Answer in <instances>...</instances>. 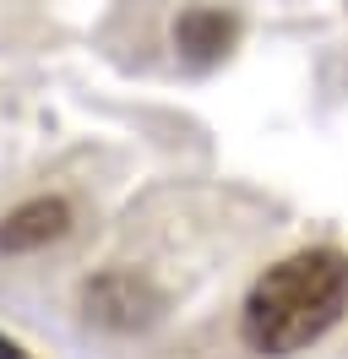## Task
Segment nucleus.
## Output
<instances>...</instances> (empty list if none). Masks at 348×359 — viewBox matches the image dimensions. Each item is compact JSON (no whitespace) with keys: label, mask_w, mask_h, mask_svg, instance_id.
<instances>
[{"label":"nucleus","mask_w":348,"mask_h":359,"mask_svg":"<svg viewBox=\"0 0 348 359\" xmlns=\"http://www.w3.org/2000/svg\"><path fill=\"white\" fill-rule=\"evenodd\" d=\"M348 316V256L332 245L294 250L261 272L245 305H239V337L250 354L283 359L310 348Z\"/></svg>","instance_id":"f257e3e1"},{"label":"nucleus","mask_w":348,"mask_h":359,"mask_svg":"<svg viewBox=\"0 0 348 359\" xmlns=\"http://www.w3.org/2000/svg\"><path fill=\"white\" fill-rule=\"evenodd\" d=\"M65 234H71V207H65L60 196L22 202L17 212L0 218V250H11V256L44 250V245H55V240H65Z\"/></svg>","instance_id":"f03ea898"},{"label":"nucleus","mask_w":348,"mask_h":359,"mask_svg":"<svg viewBox=\"0 0 348 359\" xmlns=\"http://www.w3.org/2000/svg\"><path fill=\"white\" fill-rule=\"evenodd\" d=\"M239 39V22L229 11H218V6H191V11H180V22H174V44L180 55L191 60V66H213L223 60Z\"/></svg>","instance_id":"7ed1b4c3"},{"label":"nucleus","mask_w":348,"mask_h":359,"mask_svg":"<svg viewBox=\"0 0 348 359\" xmlns=\"http://www.w3.org/2000/svg\"><path fill=\"white\" fill-rule=\"evenodd\" d=\"M0 359H27V354H22V348L11 343V337H0Z\"/></svg>","instance_id":"20e7f679"}]
</instances>
